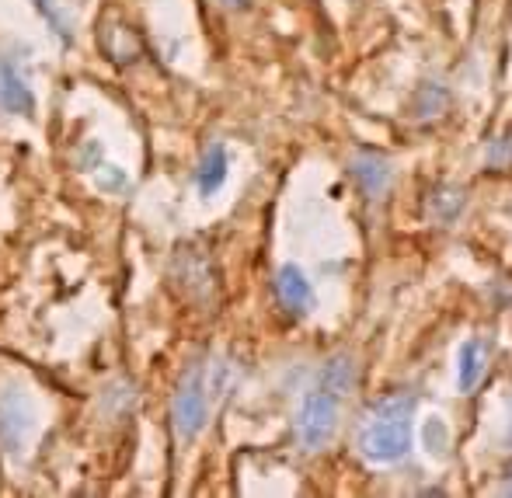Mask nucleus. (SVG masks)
I'll list each match as a JSON object with an SVG mask.
<instances>
[{"label": "nucleus", "mask_w": 512, "mask_h": 498, "mask_svg": "<svg viewBox=\"0 0 512 498\" xmlns=\"http://www.w3.org/2000/svg\"><path fill=\"white\" fill-rule=\"evenodd\" d=\"M28 432H32V401L18 387H7L0 394V443L7 450H21Z\"/></svg>", "instance_id": "obj_4"}, {"label": "nucleus", "mask_w": 512, "mask_h": 498, "mask_svg": "<svg viewBox=\"0 0 512 498\" xmlns=\"http://www.w3.org/2000/svg\"><path fill=\"white\" fill-rule=\"evenodd\" d=\"M102 49L112 56L115 63H133L136 56L143 53V46L133 35V28L119 25V21H108V25L102 28Z\"/></svg>", "instance_id": "obj_10"}, {"label": "nucleus", "mask_w": 512, "mask_h": 498, "mask_svg": "<svg viewBox=\"0 0 512 498\" xmlns=\"http://www.w3.org/2000/svg\"><path fill=\"white\" fill-rule=\"evenodd\" d=\"M502 492H506V495H512V471H509V478L502 481Z\"/></svg>", "instance_id": "obj_15"}, {"label": "nucleus", "mask_w": 512, "mask_h": 498, "mask_svg": "<svg viewBox=\"0 0 512 498\" xmlns=\"http://www.w3.org/2000/svg\"><path fill=\"white\" fill-rule=\"evenodd\" d=\"M276 303L283 307V314L290 317H304L314 303V290H310L307 276L297 269V265H283L276 272Z\"/></svg>", "instance_id": "obj_6"}, {"label": "nucleus", "mask_w": 512, "mask_h": 498, "mask_svg": "<svg viewBox=\"0 0 512 498\" xmlns=\"http://www.w3.org/2000/svg\"><path fill=\"white\" fill-rule=\"evenodd\" d=\"M220 4H223V7H244L248 0H220Z\"/></svg>", "instance_id": "obj_14"}, {"label": "nucleus", "mask_w": 512, "mask_h": 498, "mask_svg": "<svg viewBox=\"0 0 512 498\" xmlns=\"http://www.w3.org/2000/svg\"><path fill=\"white\" fill-rule=\"evenodd\" d=\"M317 384H321L324 391L335 394L338 401H345L352 391H356V384H359L356 356H352V352H335V356H331L328 363L321 366V377H317Z\"/></svg>", "instance_id": "obj_7"}, {"label": "nucleus", "mask_w": 512, "mask_h": 498, "mask_svg": "<svg viewBox=\"0 0 512 498\" xmlns=\"http://www.w3.org/2000/svg\"><path fill=\"white\" fill-rule=\"evenodd\" d=\"M223 178H227V150H223L220 143H213V147L203 154V161H199L196 185L203 196H213V192L223 185Z\"/></svg>", "instance_id": "obj_11"}, {"label": "nucleus", "mask_w": 512, "mask_h": 498, "mask_svg": "<svg viewBox=\"0 0 512 498\" xmlns=\"http://www.w3.org/2000/svg\"><path fill=\"white\" fill-rule=\"evenodd\" d=\"M352 178H356V185L363 189V196L380 199L387 192V185H391V164L377 154H359L356 161H352Z\"/></svg>", "instance_id": "obj_9"}, {"label": "nucleus", "mask_w": 512, "mask_h": 498, "mask_svg": "<svg viewBox=\"0 0 512 498\" xmlns=\"http://www.w3.org/2000/svg\"><path fill=\"white\" fill-rule=\"evenodd\" d=\"M35 7H39V11L46 14V21L56 28V35H60L63 42H70V21L63 18L60 4H56V0H35Z\"/></svg>", "instance_id": "obj_13"}, {"label": "nucleus", "mask_w": 512, "mask_h": 498, "mask_svg": "<svg viewBox=\"0 0 512 498\" xmlns=\"http://www.w3.org/2000/svg\"><path fill=\"white\" fill-rule=\"evenodd\" d=\"M429 209L439 216V220H453V216L464 209V192H457V189H439L436 196L429 199Z\"/></svg>", "instance_id": "obj_12"}, {"label": "nucleus", "mask_w": 512, "mask_h": 498, "mask_svg": "<svg viewBox=\"0 0 512 498\" xmlns=\"http://www.w3.org/2000/svg\"><path fill=\"white\" fill-rule=\"evenodd\" d=\"M509 443H512V418H509Z\"/></svg>", "instance_id": "obj_16"}, {"label": "nucleus", "mask_w": 512, "mask_h": 498, "mask_svg": "<svg viewBox=\"0 0 512 498\" xmlns=\"http://www.w3.org/2000/svg\"><path fill=\"white\" fill-rule=\"evenodd\" d=\"M411 418H415V394H387L366 411L359 425V453L370 464H394L411 450Z\"/></svg>", "instance_id": "obj_1"}, {"label": "nucleus", "mask_w": 512, "mask_h": 498, "mask_svg": "<svg viewBox=\"0 0 512 498\" xmlns=\"http://www.w3.org/2000/svg\"><path fill=\"white\" fill-rule=\"evenodd\" d=\"M35 98L11 56H0V115H32Z\"/></svg>", "instance_id": "obj_5"}, {"label": "nucleus", "mask_w": 512, "mask_h": 498, "mask_svg": "<svg viewBox=\"0 0 512 498\" xmlns=\"http://www.w3.org/2000/svg\"><path fill=\"white\" fill-rule=\"evenodd\" d=\"M209 415V401H206V366L192 363L185 370V377L178 380L175 401H171V422H175V432L182 439L199 436V429L206 425Z\"/></svg>", "instance_id": "obj_3"}, {"label": "nucleus", "mask_w": 512, "mask_h": 498, "mask_svg": "<svg viewBox=\"0 0 512 498\" xmlns=\"http://www.w3.org/2000/svg\"><path fill=\"white\" fill-rule=\"evenodd\" d=\"M338 401L331 391H324L321 384L307 394L304 404L297 411V439L307 453H321L331 443L338 429Z\"/></svg>", "instance_id": "obj_2"}, {"label": "nucleus", "mask_w": 512, "mask_h": 498, "mask_svg": "<svg viewBox=\"0 0 512 498\" xmlns=\"http://www.w3.org/2000/svg\"><path fill=\"white\" fill-rule=\"evenodd\" d=\"M488 373V342L481 338H467L460 345V356H457V387L460 394H471L474 387L485 380Z\"/></svg>", "instance_id": "obj_8"}]
</instances>
